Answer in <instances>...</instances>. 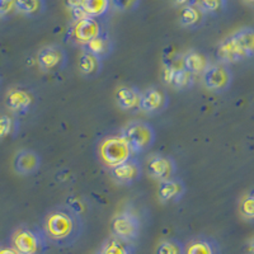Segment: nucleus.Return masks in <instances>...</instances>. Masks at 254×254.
<instances>
[{
	"mask_svg": "<svg viewBox=\"0 0 254 254\" xmlns=\"http://www.w3.org/2000/svg\"><path fill=\"white\" fill-rule=\"evenodd\" d=\"M41 229L50 246L69 248L74 246L84 231L83 219L66 203L54 206L42 217Z\"/></svg>",
	"mask_w": 254,
	"mask_h": 254,
	"instance_id": "1",
	"label": "nucleus"
},
{
	"mask_svg": "<svg viewBox=\"0 0 254 254\" xmlns=\"http://www.w3.org/2000/svg\"><path fill=\"white\" fill-rule=\"evenodd\" d=\"M219 63L234 64L254 58V29L243 28L220 42L216 50Z\"/></svg>",
	"mask_w": 254,
	"mask_h": 254,
	"instance_id": "2",
	"label": "nucleus"
},
{
	"mask_svg": "<svg viewBox=\"0 0 254 254\" xmlns=\"http://www.w3.org/2000/svg\"><path fill=\"white\" fill-rule=\"evenodd\" d=\"M95 155L98 162L107 169H113L133 156L128 142L121 133L104 136L95 147Z\"/></svg>",
	"mask_w": 254,
	"mask_h": 254,
	"instance_id": "3",
	"label": "nucleus"
},
{
	"mask_svg": "<svg viewBox=\"0 0 254 254\" xmlns=\"http://www.w3.org/2000/svg\"><path fill=\"white\" fill-rule=\"evenodd\" d=\"M9 244L19 254H46L50 246L42 229L35 225H20L14 229Z\"/></svg>",
	"mask_w": 254,
	"mask_h": 254,
	"instance_id": "4",
	"label": "nucleus"
},
{
	"mask_svg": "<svg viewBox=\"0 0 254 254\" xmlns=\"http://www.w3.org/2000/svg\"><path fill=\"white\" fill-rule=\"evenodd\" d=\"M121 135L128 142L133 154L147 151L153 147L156 132L150 124L145 121H131L122 128Z\"/></svg>",
	"mask_w": 254,
	"mask_h": 254,
	"instance_id": "5",
	"label": "nucleus"
},
{
	"mask_svg": "<svg viewBox=\"0 0 254 254\" xmlns=\"http://www.w3.org/2000/svg\"><path fill=\"white\" fill-rule=\"evenodd\" d=\"M141 222L139 217L130 211H122L111 220V233L113 237L127 243L135 242L140 237Z\"/></svg>",
	"mask_w": 254,
	"mask_h": 254,
	"instance_id": "6",
	"label": "nucleus"
},
{
	"mask_svg": "<svg viewBox=\"0 0 254 254\" xmlns=\"http://www.w3.org/2000/svg\"><path fill=\"white\" fill-rule=\"evenodd\" d=\"M67 54L60 45L52 44L44 46L37 54V65L45 74H58L67 65Z\"/></svg>",
	"mask_w": 254,
	"mask_h": 254,
	"instance_id": "7",
	"label": "nucleus"
},
{
	"mask_svg": "<svg viewBox=\"0 0 254 254\" xmlns=\"http://www.w3.org/2000/svg\"><path fill=\"white\" fill-rule=\"evenodd\" d=\"M233 71L229 65L222 63L211 64L202 74V81L206 89L214 93L226 92L233 84Z\"/></svg>",
	"mask_w": 254,
	"mask_h": 254,
	"instance_id": "8",
	"label": "nucleus"
},
{
	"mask_svg": "<svg viewBox=\"0 0 254 254\" xmlns=\"http://www.w3.org/2000/svg\"><path fill=\"white\" fill-rule=\"evenodd\" d=\"M102 35V27L95 18L88 17L74 22L67 32V41L72 45H78L83 49L90 41Z\"/></svg>",
	"mask_w": 254,
	"mask_h": 254,
	"instance_id": "9",
	"label": "nucleus"
},
{
	"mask_svg": "<svg viewBox=\"0 0 254 254\" xmlns=\"http://www.w3.org/2000/svg\"><path fill=\"white\" fill-rule=\"evenodd\" d=\"M36 103L35 94L26 87L15 85L6 92L5 104L14 116H24L33 108Z\"/></svg>",
	"mask_w": 254,
	"mask_h": 254,
	"instance_id": "10",
	"label": "nucleus"
},
{
	"mask_svg": "<svg viewBox=\"0 0 254 254\" xmlns=\"http://www.w3.org/2000/svg\"><path fill=\"white\" fill-rule=\"evenodd\" d=\"M171 103L168 92L162 87H150L141 93L140 111L149 116H156L164 112Z\"/></svg>",
	"mask_w": 254,
	"mask_h": 254,
	"instance_id": "11",
	"label": "nucleus"
},
{
	"mask_svg": "<svg viewBox=\"0 0 254 254\" xmlns=\"http://www.w3.org/2000/svg\"><path fill=\"white\" fill-rule=\"evenodd\" d=\"M147 172L158 182H164L177 174V163L171 155L156 153L147 159Z\"/></svg>",
	"mask_w": 254,
	"mask_h": 254,
	"instance_id": "12",
	"label": "nucleus"
},
{
	"mask_svg": "<svg viewBox=\"0 0 254 254\" xmlns=\"http://www.w3.org/2000/svg\"><path fill=\"white\" fill-rule=\"evenodd\" d=\"M110 173L116 183L121 186H132L133 183L139 182L142 177L141 163L132 156L127 162L111 169Z\"/></svg>",
	"mask_w": 254,
	"mask_h": 254,
	"instance_id": "13",
	"label": "nucleus"
},
{
	"mask_svg": "<svg viewBox=\"0 0 254 254\" xmlns=\"http://www.w3.org/2000/svg\"><path fill=\"white\" fill-rule=\"evenodd\" d=\"M41 165H42L41 155L37 151L31 150V149H23L18 151L13 162L15 173L23 177L36 174L41 169Z\"/></svg>",
	"mask_w": 254,
	"mask_h": 254,
	"instance_id": "14",
	"label": "nucleus"
},
{
	"mask_svg": "<svg viewBox=\"0 0 254 254\" xmlns=\"http://www.w3.org/2000/svg\"><path fill=\"white\" fill-rule=\"evenodd\" d=\"M186 192H187V186L183 182V179L179 177H173L164 182H160L159 185V201L163 203L178 202L185 197Z\"/></svg>",
	"mask_w": 254,
	"mask_h": 254,
	"instance_id": "15",
	"label": "nucleus"
},
{
	"mask_svg": "<svg viewBox=\"0 0 254 254\" xmlns=\"http://www.w3.org/2000/svg\"><path fill=\"white\" fill-rule=\"evenodd\" d=\"M185 254H222V252L215 238L199 234L185 243Z\"/></svg>",
	"mask_w": 254,
	"mask_h": 254,
	"instance_id": "16",
	"label": "nucleus"
},
{
	"mask_svg": "<svg viewBox=\"0 0 254 254\" xmlns=\"http://www.w3.org/2000/svg\"><path fill=\"white\" fill-rule=\"evenodd\" d=\"M141 93V90L135 85H121L116 92V102L121 110L137 112L140 111Z\"/></svg>",
	"mask_w": 254,
	"mask_h": 254,
	"instance_id": "17",
	"label": "nucleus"
},
{
	"mask_svg": "<svg viewBox=\"0 0 254 254\" xmlns=\"http://www.w3.org/2000/svg\"><path fill=\"white\" fill-rule=\"evenodd\" d=\"M164 80L177 90H188L194 85V75L187 71L183 65L165 66Z\"/></svg>",
	"mask_w": 254,
	"mask_h": 254,
	"instance_id": "18",
	"label": "nucleus"
},
{
	"mask_svg": "<svg viewBox=\"0 0 254 254\" xmlns=\"http://www.w3.org/2000/svg\"><path fill=\"white\" fill-rule=\"evenodd\" d=\"M182 65L187 71L196 75H202L211 65L210 60L203 52L198 50H190L182 55Z\"/></svg>",
	"mask_w": 254,
	"mask_h": 254,
	"instance_id": "19",
	"label": "nucleus"
},
{
	"mask_svg": "<svg viewBox=\"0 0 254 254\" xmlns=\"http://www.w3.org/2000/svg\"><path fill=\"white\" fill-rule=\"evenodd\" d=\"M78 70L80 75L84 78L94 79L101 75L102 70H103V60L83 50V52L79 56Z\"/></svg>",
	"mask_w": 254,
	"mask_h": 254,
	"instance_id": "20",
	"label": "nucleus"
},
{
	"mask_svg": "<svg viewBox=\"0 0 254 254\" xmlns=\"http://www.w3.org/2000/svg\"><path fill=\"white\" fill-rule=\"evenodd\" d=\"M83 50L90 52L93 55H95L97 58H99L101 60L110 58L113 52V44L111 38L108 37V35H99L98 37H95L94 40H92L89 44H87L83 47Z\"/></svg>",
	"mask_w": 254,
	"mask_h": 254,
	"instance_id": "21",
	"label": "nucleus"
},
{
	"mask_svg": "<svg viewBox=\"0 0 254 254\" xmlns=\"http://www.w3.org/2000/svg\"><path fill=\"white\" fill-rule=\"evenodd\" d=\"M99 254H133V248L131 243L124 242L119 238L111 235L110 238L104 240L101 249L98 251Z\"/></svg>",
	"mask_w": 254,
	"mask_h": 254,
	"instance_id": "22",
	"label": "nucleus"
},
{
	"mask_svg": "<svg viewBox=\"0 0 254 254\" xmlns=\"http://www.w3.org/2000/svg\"><path fill=\"white\" fill-rule=\"evenodd\" d=\"M203 14L205 13L201 9L197 8L196 5H193V4L183 6L181 15H179V23L182 24L183 27L194 28V27H198L199 24L202 23Z\"/></svg>",
	"mask_w": 254,
	"mask_h": 254,
	"instance_id": "23",
	"label": "nucleus"
},
{
	"mask_svg": "<svg viewBox=\"0 0 254 254\" xmlns=\"http://www.w3.org/2000/svg\"><path fill=\"white\" fill-rule=\"evenodd\" d=\"M111 0H81V8L87 13L88 17L97 18L102 17L108 12Z\"/></svg>",
	"mask_w": 254,
	"mask_h": 254,
	"instance_id": "24",
	"label": "nucleus"
},
{
	"mask_svg": "<svg viewBox=\"0 0 254 254\" xmlns=\"http://www.w3.org/2000/svg\"><path fill=\"white\" fill-rule=\"evenodd\" d=\"M14 9L24 15H37L44 10V0H14Z\"/></svg>",
	"mask_w": 254,
	"mask_h": 254,
	"instance_id": "25",
	"label": "nucleus"
},
{
	"mask_svg": "<svg viewBox=\"0 0 254 254\" xmlns=\"http://www.w3.org/2000/svg\"><path fill=\"white\" fill-rule=\"evenodd\" d=\"M155 254H185V243L177 238H168L159 243Z\"/></svg>",
	"mask_w": 254,
	"mask_h": 254,
	"instance_id": "26",
	"label": "nucleus"
},
{
	"mask_svg": "<svg viewBox=\"0 0 254 254\" xmlns=\"http://www.w3.org/2000/svg\"><path fill=\"white\" fill-rule=\"evenodd\" d=\"M18 132V121L9 115H0V140L15 136Z\"/></svg>",
	"mask_w": 254,
	"mask_h": 254,
	"instance_id": "27",
	"label": "nucleus"
},
{
	"mask_svg": "<svg viewBox=\"0 0 254 254\" xmlns=\"http://www.w3.org/2000/svg\"><path fill=\"white\" fill-rule=\"evenodd\" d=\"M239 214L248 222H254V192L242 197L239 202Z\"/></svg>",
	"mask_w": 254,
	"mask_h": 254,
	"instance_id": "28",
	"label": "nucleus"
},
{
	"mask_svg": "<svg viewBox=\"0 0 254 254\" xmlns=\"http://www.w3.org/2000/svg\"><path fill=\"white\" fill-rule=\"evenodd\" d=\"M225 0H194L193 5L203 13H217L224 8Z\"/></svg>",
	"mask_w": 254,
	"mask_h": 254,
	"instance_id": "29",
	"label": "nucleus"
},
{
	"mask_svg": "<svg viewBox=\"0 0 254 254\" xmlns=\"http://www.w3.org/2000/svg\"><path fill=\"white\" fill-rule=\"evenodd\" d=\"M66 203L67 206H69L70 208H71L72 211H75L76 214H79L81 216V215L87 211L88 208V201L84 197L81 196H76V194H72V196H70L69 198L66 199Z\"/></svg>",
	"mask_w": 254,
	"mask_h": 254,
	"instance_id": "30",
	"label": "nucleus"
},
{
	"mask_svg": "<svg viewBox=\"0 0 254 254\" xmlns=\"http://www.w3.org/2000/svg\"><path fill=\"white\" fill-rule=\"evenodd\" d=\"M111 3L121 12H131L139 6L140 0H111Z\"/></svg>",
	"mask_w": 254,
	"mask_h": 254,
	"instance_id": "31",
	"label": "nucleus"
},
{
	"mask_svg": "<svg viewBox=\"0 0 254 254\" xmlns=\"http://www.w3.org/2000/svg\"><path fill=\"white\" fill-rule=\"evenodd\" d=\"M14 10V0H0V17L9 14Z\"/></svg>",
	"mask_w": 254,
	"mask_h": 254,
	"instance_id": "32",
	"label": "nucleus"
},
{
	"mask_svg": "<svg viewBox=\"0 0 254 254\" xmlns=\"http://www.w3.org/2000/svg\"><path fill=\"white\" fill-rule=\"evenodd\" d=\"M0 254H19L10 244L5 243V244H0Z\"/></svg>",
	"mask_w": 254,
	"mask_h": 254,
	"instance_id": "33",
	"label": "nucleus"
},
{
	"mask_svg": "<svg viewBox=\"0 0 254 254\" xmlns=\"http://www.w3.org/2000/svg\"><path fill=\"white\" fill-rule=\"evenodd\" d=\"M80 3H81V0H66V5L70 10L74 8H78V6H81Z\"/></svg>",
	"mask_w": 254,
	"mask_h": 254,
	"instance_id": "34",
	"label": "nucleus"
},
{
	"mask_svg": "<svg viewBox=\"0 0 254 254\" xmlns=\"http://www.w3.org/2000/svg\"><path fill=\"white\" fill-rule=\"evenodd\" d=\"M173 1L176 3V5L187 6V5H192L194 0H173Z\"/></svg>",
	"mask_w": 254,
	"mask_h": 254,
	"instance_id": "35",
	"label": "nucleus"
},
{
	"mask_svg": "<svg viewBox=\"0 0 254 254\" xmlns=\"http://www.w3.org/2000/svg\"><path fill=\"white\" fill-rule=\"evenodd\" d=\"M246 253L247 254H254V238L248 243V244H247Z\"/></svg>",
	"mask_w": 254,
	"mask_h": 254,
	"instance_id": "36",
	"label": "nucleus"
},
{
	"mask_svg": "<svg viewBox=\"0 0 254 254\" xmlns=\"http://www.w3.org/2000/svg\"><path fill=\"white\" fill-rule=\"evenodd\" d=\"M249 1H254V0H249Z\"/></svg>",
	"mask_w": 254,
	"mask_h": 254,
	"instance_id": "37",
	"label": "nucleus"
},
{
	"mask_svg": "<svg viewBox=\"0 0 254 254\" xmlns=\"http://www.w3.org/2000/svg\"><path fill=\"white\" fill-rule=\"evenodd\" d=\"M95 254H99V253H98V252H97V253H95Z\"/></svg>",
	"mask_w": 254,
	"mask_h": 254,
	"instance_id": "38",
	"label": "nucleus"
}]
</instances>
